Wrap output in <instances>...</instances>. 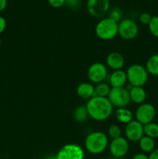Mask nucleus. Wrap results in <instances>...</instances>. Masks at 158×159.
I'll use <instances>...</instances> for the list:
<instances>
[{
    "label": "nucleus",
    "mask_w": 158,
    "mask_h": 159,
    "mask_svg": "<svg viewBox=\"0 0 158 159\" xmlns=\"http://www.w3.org/2000/svg\"><path fill=\"white\" fill-rule=\"evenodd\" d=\"M89 117L96 121L108 119L113 111V107L107 97L93 96L85 105Z\"/></svg>",
    "instance_id": "f257e3e1"
},
{
    "label": "nucleus",
    "mask_w": 158,
    "mask_h": 159,
    "mask_svg": "<svg viewBox=\"0 0 158 159\" xmlns=\"http://www.w3.org/2000/svg\"><path fill=\"white\" fill-rule=\"evenodd\" d=\"M108 145V135L102 131H94L89 134L85 141V149L92 155L102 153Z\"/></svg>",
    "instance_id": "f03ea898"
},
{
    "label": "nucleus",
    "mask_w": 158,
    "mask_h": 159,
    "mask_svg": "<svg viewBox=\"0 0 158 159\" xmlns=\"http://www.w3.org/2000/svg\"><path fill=\"white\" fill-rule=\"evenodd\" d=\"M94 31L99 39L110 40L118 34V23L108 17L103 18L97 23Z\"/></svg>",
    "instance_id": "7ed1b4c3"
},
{
    "label": "nucleus",
    "mask_w": 158,
    "mask_h": 159,
    "mask_svg": "<svg viewBox=\"0 0 158 159\" xmlns=\"http://www.w3.org/2000/svg\"><path fill=\"white\" fill-rule=\"evenodd\" d=\"M127 81L132 86L143 87L148 80L149 73L146 68L139 64H134L129 67L126 71Z\"/></svg>",
    "instance_id": "20e7f679"
},
{
    "label": "nucleus",
    "mask_w": 158,
    "mask_h": 159,
    "mask_svg": "<svg viewBox=\"0 0 158 159\" xmlns=\"http://www.w3.org/2000/svg\"><path fill=\"white\" fill-rule=\"evenodd\" d=\"M108 99L112 107H116L117 109L126 108L131 102L129 89L124 86L111 88Z\"/></svg>",
    "instance_id": "39448f33"
},
{
    "label": "nucleus",
    "mask_w": 158,
    "mask_h": 159,
    "mask_svg": "<svg viewBox=\"0 0 158 159\" xmlns=\"http://www.w3.org/2000/svg\"><path fill=\"white\" fill-rule=\"evenodd\" d=\"M139 34V26L131 19H123L118 23V34L126 40L136 38Z\"/></svg>",
    "instance_id": "423d86ee"
},
{
    "label": "nucleus",
    "mask_w": 158,
    "mask_h": 159,
    "mask_svg": "<svg viewBox=\"0 0 158 159\" xmlns=\"http://www.w3.org/2000/svg\"><path fill=\"white\" fill-rule=\"evenodd\" d=\"M57 159H84L85 152L81 146L68 144L60 149L56 156Z\"/></svg>",
    "instance_id": "0eeeda50"
},
{
    "label": "nucleus",
    "mask_w": 158,
    "mask_h": 159,
    "mask_svg": "<svg viewBox=\"0 0 158 159\" xmlns=\"http://www.w3.org/2000/svg\"><path fill=\"white\" fill-rule=\"evenodd\" d=\"M110 8L109 0H88L87 9L91 16L95 18H102Z\"/></svg>",
    "instance_id": "6e6552de"
},
{
    "label": "nucleus",
    "mask_w": 158,
    "mask_h": 159,
    "mask_svg": "<svg viewBox=\"0 0 158 159\" xmlns=\"http://www.w3.org/2000/svg\"><path fill=\"white\" fill-rule=\"evenodd\" d=\"M136 120L139 121L143 125L153 122L156 116L155 107L150 103H142L136 109Z\"/></svg>",
    "instance_id": "1a4fd4ad"
},
{
    "label": "nucleus",
    "mask_w": 158,
    "mask_h": 159,
    "mask_svg": "<svg viewBox=\"0 0 158 159\" xmlns=\"http://www.w3.org/2000/svg\"><path fill=\"white\" fill-rule=\"evenodd\" d=\"M108 75L107 67L101 62H95L90 65L88 69V78L91 82L95 84L104 82Z\"/></svg>",
    "instance_id": "9d476101"
},
{
    "label": "nucleus",
    "mask_w": 158,
    "mask_h": 159,
    "mask_svg": "<svg viewBox=\"0 0 158 159\" xmlns=\"http://www.w3.org/2000/svg\"><path fill=\"white\" fill-rule=\"evenodd\" d=\"M129 144L128 140L125 138H120L112 139L109 145V151L111 155L116 158H123L129 152Z\"/></svg>",
    "instance_id": "9b49d317"
},
{
    "label": "nucleus",
    "mask_w": 158,
    "mask_h": 159,
    "mask_svg": "<svg viewBox=\"0 0 158 159\" xmlns=\"http://www.w3.org/2000/svg\"><path fill=\"white\" fill-rule=\"evenodd\" d=\"M125 138L128 141L136 142L139 141L144 136L143 125L136 120H132L126 124L125 128Z\"/></svg>",
    "instance_id": "f8f14e48"
},
{
    "label": "nucleus",
    "mask_w": 158,
    "mask_h": 159,
    "mask_svg": "<svg viewBox=\"0 0 158 159\" xmlns=\"http://www.w3.org/2000/svg\"><path fill=\"white\" fill-rule=\"evenodd\" d=\"M106 65L114 71L121 70L125 65V58L120 53L111 52L106 57Z\"/></svg>",
    "instance_id": "ddd939ff"
},
{
    "label": "nucleus",
    "mask_w": 158,
    "mask_h": 159,
    "mask_svg": "<svg viewBox=\"0 0 158 159\" xmlns=\"http://www.w3.org/2000/svg\"><path fill=\"white\" fill-rule=\"evenodd\" d=\"M127 82L126 72L123 70H116L114 71L109 77V84L112 88H119L123 87Z\"/></svg>",
    "instance_id": "4468645a"
},
{
    "label": "nucleus",
    "mask_w": 158,
    "mask_h": 159,
    "mask_svg": "<svg viewBox=\"0 0 158 159\" xmlns=\"http://www.w3.org/2000/svg\"><path fill=\"white\" fill-rule=\"evenodd\" d=\"M131 102L136 104L144 103V101L147 99V93L143 87L131 86L129 89Z\"/></svg>",
    "instance_id": "2eb2a0df"
},
{
    "label": "nucleus",
    "mask_w": 158,
    "mask_h": 159,
    "mask_svg": "<svg viewBox=\"0 0 158 159\" xmlns=\"http://www.w3.org/2000/svg\"><path fill=\"white\" fill-rule=\"evenodd\" d=\"M76 93L81 99H90L94 96V86L89 82H83L77 87Z\"/></svg>",
    "instance_id": "dca6fc26"
},
{
    "label": "nucleus",
    "mask_w": 158,
    "mask_h": 159,
    "mask_svg": "<svg viewBox=\"0 0 158 159\" xmlns=\"http://www.w3.org/2000/svg\"><path fill=\"white\" fill-rule=\"evenodd\" d=\"M115 116L118 121L127 124L133 120V113L127 108H119L116 110Z\"/></svg>",
    "instance_id": "f3484780"
},
{
    "label": "nucleus",
    "mask_w": 158,
    "mask_h": 159,
    "mask_svg": "<svg viewBox=\"0 0 158 159\" xmlns=\"http://www.w3.org/2000/svg\"><path fill=\"white\" fill-rule=\"evenodd\" d=\"M139 147L144 153H150L155 149V141L153 138L144 135L139 141Z\"/></svg>",
    "instance_id": "a211bd4d"
},
{
    "label": "nucleus",
    "mask_w": 158,
    "mask_h": 159,
    "mask_svg": "<svg viewBox=\"0 0 158 159\" xmlns=\"http://www.w3.org/2000/svg\"><path fill=\"white\" fill-rule=\"evenodd\" d=\"M146 69L149 74L154 76H158V54L150 56L146 63Z\"/></svg>",
    "instance_id": "6ab92c4d"
},
{
    "label": "nucleus",
    "mask_w": 158,
    "mask_h": 159,
    "mask_svg": "<svg viewBox=\"0 0 158 159\" xmlns=\"http://www.w3.org/2000/svg\"><path fill=\"white\" fill-rule=\"evenodd\" d=\"M73 117L75 120V121L78 123H83L86 121L89 117L86 107L83 105L77 107L73 113Z\"/></svg>",
    "instance_id": "aec40b11"
},
{
    "label": "nucleus",
    "mask_w": 158,
    "mask_h": 159,
    "mask_svg": "<svg viewBox=\"0 0 158 159\" xmlns=\"http://www.w3.org/2000/svg\"><path fill=\"white\" fill-rule=\"evenodd\" d=\"M144 134L147 137L155 139L158 138V124L156 123H149L143 125Z\"/></svg>",
    "instance_id": "412c9836"
},
{
    "label": "nucleus",
    "mask_w": 158,
    "mask_h": 159,
    "mask_svg": "<svg viewBox=\"0 0 158 159\" xmlns=\"http://www.w3.org/2000/svg\"><path fill=\"white\" fill-rule=\"evenodd\" d=\"M110 89L111 88H110L109 85L102 82L101 83L97 84V85L94 86V96L108 98Z\"/></svg>",
    "instance_id": "4be33fe9"
},
{
    "label": "nucleus",
    "mask_w": 158,
    "mask_h": 159,
    "mask_svg": "<svg viewBox=\"0 0 158 159\" xmlns=\"http://www.w3.org/2000/svg\"><path fill=\"white\" fill-rule=\"evenodd\" d=\"M108 137L111 138L112 139L120 138L122 137V130L116 124H112L108 129Z\"/></svg>",
    "instance_id": "5701e85b"
},
{
    "label": "nucleus",
    "mask_w": 158,
    "mask_h": 159,
    "mask_svg": "<svg viewBox=\"0 0 158 159\" xmlns=\"http://www.w3.org/2000/svg\"><path fill=\"white\" fill-rule=\"evenodd\" d=\"M150 34L154 37L158 38V16H152L151 20L148 25Z\"/></svg>",
    "instance_id": "b1692460"
},
{
    "label": "nucleus",
    "mask_w": 158,
    "mask_h": 159,
    "mask_svg": "<svg viewBox=\"0 0 158 159\" xmlns=\"http://www.w3.org/2000/svg\"><path fill=\"white\" fill-rule=\"evenodd\" d=\"M122 12L119 8L116 7L113 8L110 10L109 12V16H108V18H110L111 20H114L116 22L121 21V18H122Z\"/></svg>",
    "instance_id": "393cba45"
},
{
    "label": "nucleus",
    "mask_w": 158,
    "mask_h": 159,
    "mask_svg": "<svg viewBox=\"0 0 158 159\" xmlns=\"http://www.w3.org/2000/svg\"><path fill=\"white\" fill-rule=\"evenodd\" d=\"M151 19V15H150V13H148V12H142V13L139 15V22L143 25H149Z\"/></svg>",
    "instance_id": "a878e982"
},
{
    "label": "nucleus",
    "mask_w": 158,
    "mask_h": 159,
    "mask_svg": "<svg viewBox=\"0 0 158 159\" xmlns=\"http://www.w3.org/2000/svg\"><path fill=\"white\" fill-rule=\"evenodd\" d=\"M65 5L70 9H75L80 6L81 0H65Z\"/></svg>",
    "instance_id": "bb28decb"
},
{
    "label": "nucleus",
    "mask_w": 158,
    "mask_h": 159,
    "mask_svg": "<svg viewBox=\"0 0 158 159\" xmlns=\"http://www.w3.org/2000/svg\"><path fill=\"white\" fill-rule=\"evenodd\" d=\"M48 3L53 8H60L65 5V0H48Z\"/></svg>",
    "instance_id": "cd10ccee"
},
{
    "label": "nucleus",
    "mask_w": 158,
    "mask_h": 159,
    "mask_svg": "<svg viewBox=\"0 0 158 159\" xmlns=\"http://www.w3.org/2000/svg\"><path fill=\"white\" fill-rule=\"evenodd\" d=\"M6 28V20L4 17L0 16V34L4 32Z\"/></svg>",
    "instance_id": "c85d7f7f"
},
{
    "label": "nucleus",
    "mask_w": 158,
    "mask_h": 159,
    "mask_svg": "<svg viewBox=\"0 0 158 159\" xmlns=\"http://www.w3.org/2000/svg\"><path fill=\"white\" fill-rule=\"evenodd\" d=\"M148 159H158V148L154 149L153 152H150Z\"/></svg>",
    "instance_id": "c756f323"
},
{
    "label": "nucleus",
    "mask_w": 158,
    "mask_h": 159,
    "mask_svg": "<svg viewBox=\"0 0 158 159\" xmlns=\"http://www.w3.org/2000/svg\"><path fill=\"white\" fill-rule=\"evenodd\" d=\"M132 159H148V156L145 153H137Z\"/></svg>",
    "instance_id": "7c9ffc66"
},
{
    "label": "nucleus",
    "mask_w": 158,
    "mask_h": 159,
    "mask_svg": "<svg viewBox=\"0 0 158 159\" xmlns=\"http://www.w3.org/2000/svg\"><path fill=\"white\" fill-rule=\"evenodd\" d=\"M7 6V0H0V12L4 10Z\"/></svg>",
    "instance_id": "2f4dec72"
},
{
    "label": "nucleus",
    "mask_w": 158,
    "mask_h": 159,
    "mask_svg": "<svg viewBox=\"0 0 158 159\" xmlns=\"http://www.w3.org/2000/svg\"><path fill=\"white\" fill-rule=\"evenodd\" d=\"M46 159H57V158L56 157H48Z\"/></svg>",
    "instance_id": "473e14b6"
},
{
    "label": "nucleus",
    "mask_w": 158,
    "mask_h": 159,
    "mask_svg": "<svg viewBox=\"0 0 158 159\" xmlns=\"http://www.w3.org/2000/svg\"><path fill=\"white\" fill-rule=\"evenodd\" d=\"M1 44H2V40L1 38H0V47H1Z\"/></svg>",
    "instance_id": "72a5a7b5"
},
{
    "label": "nucleus",
    "mask_w": 158,
    "mask_h": 159,
    "mask_svg": "<svg viewBox=\"0 0 158 159\" xmlns=\"http://www.w3.org/2000/svg\"><path fill=\"white\" fill-rule=\"evenodd\" d=\"M116 159H125V158H116Z\"/></svg>",
    "instance_id": "f704fd0d"
}]
</instances>
